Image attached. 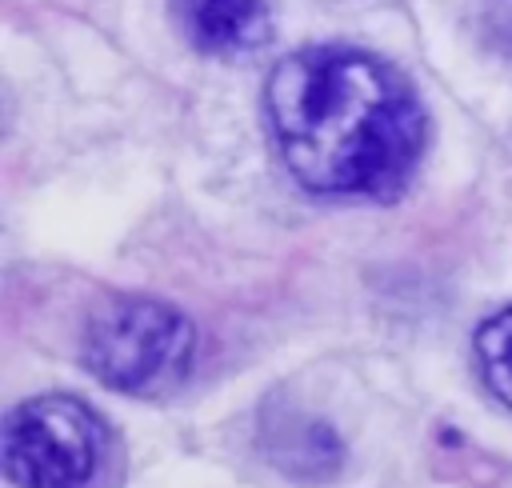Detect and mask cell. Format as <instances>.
<instances>
[{"instance_id":"1","label":"cell","mask_w":512,"mask_h":488,"mask_svg":"<svg viewBox=\"0 0 512 488\" xmlns=\"http://www.w3.org/2000/svg\"><path fill=\"white\" fill-rule=\"evenodd\" d=\"M288 172L320 196H396L424 148L408 80L348 44L288 52L264 88Z\"/></svg>"},{"instance_id":"2","label":"cell","mask_w":512,"mask_h":488,"mask_svg":"<svg viewBox=\"0 0 512 488\" xmlns=\"http://www.w3.org/2000/svg\"><path fill=\"white\" fill-rule=\"evenodd\" d=\"M196 356L192 320L148 296H112L84 324V364L116 392L160 396L184 384Z\"/></svg>"},{"instance_id":"3","label":"cell","mask_w":512,"mask_h":488,"mask_svg":"<svg viewBox=\"0 0 512 488\" xmlns=\"http://www.w3.org/2000/svg\"><path fill=\"white\" fill-rule=\"evenodd\" d=\"M4 472L20 488H84L100 464L104 428L72 396H36L4 420Z\"/></svg>"},{"instance_id":"4","label":"cell","mask_w":512,"mask_h":488,"mask_svg":"<svg viewBox=\"0 0 512 488\" xmlns=\"http://www.w3.org/2000/svg\"><path fill=\"white\" fill-rule=\"evenodd\" d=\"M184 36L208 56H244L272 40L268 0H172Z\"/></svg>"},{"instance_id":"5","label":"cell","mask_w":512,"mask_h":488,"mask_svg":"<svg viewBox=\"0 0 512 488\" xmlns=\"http://www.w3.org/2000/svg\"><path fill=\"white\" fill-rule=\"evenodd\" d=\"M476 356H480V372L488 388L504 404H512V308L488 316L476 328Z\"/></svg>"},{"instance_id":"6","label":"cell","mask_w":512,"mask_h":488,"mask_svg":"<svg viewBox=\"0 0 512 488\" xmlns=\"http://www.w3.org/2000/svg\"><path fill=\"white\" fill-rule=\"evenodd\" d=\"M484 28L492 44L512 60V0H488L484 4Z\"/></svg>"}]
</instances>
